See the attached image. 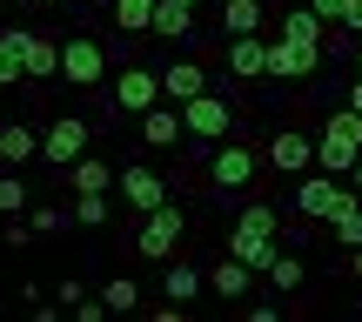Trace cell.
Segmentation results:
<instances>
[{
  "label": "cell",
  "instance_id": "obj_23",
  "mask_svg": "<svg viewBox=\"0 0 362 322\" xmlns=\"http://www.w3.org/2000/svg\"><path fill=\"white\" fill-rule=\"evenodd\" d=\"M141 142H148V148H175V142H181V108H161V101H155V108L141 115Z\"/></svg>",
  "mask_w": 362,
  "mask_h": 322
},
{
  "label": "cell",
  "instance_id": "obj_19",
  "mask_svg": "<svg viewBox=\"0 0 362 322\" xmlns=\"http://www.w3.org/2000/svg\"><path fill=\"white\" fill-rule=\"evenodd\" d=\"M148 34H155V40H188L194 34V7H188V0H155Z\"/></svg>",
  "mask_w": 362,
  "mask_h": 322
},
{
  "label": "cell",
  "instance_id": "obj_13",
  "mask_svg": "<svg viewBox=\"0 0 362 322\" xmlns=\"http://www.w3.org/2000/svg\"><path fill=\"white\" fill-rule=\"evenodd\" d=\"M269 74V40L262 34H228V81H262Z\"/></svg>",
  "mask_w": 362,
  "mask_h": 322
},
{
  "label": "cell",
  "instance_id": "obj_44",
  "mask_svg": "<svg viewBox=\"0 0 362 322\" xmlns=\"http://www.w3.org/2000/svg\"><path fill=\"white\" fill-rule=\"evenodd\" d=\"M0 296H7V282H0Z\"/></svg>",
  "mask_w": 362,
  "mask_h": 322
},
{
  "label": "cell",
  "instance_id": "obj_29",
  "mask_svg": "<svg viewBox=\"0 0 362 322\" xmlns=\"http://www.w3.org/2000/svg\"><path fill=\"white\" fill-rule=\"evenodd\" d=\"M13 81H27V67H21V27L0 34V88H13Z\"/></svg>",
  "mask_w": 362,
  "mask_h": 322
},
{
  "label": "cell",
  "instance_id": "obj_10",
  "mask_svg": "<svg viewBox=\"0 0 362 322\" xmlns=\"http://www.w3.org/2000/svg\"><path fill=\"white\" fill-rule=\"evenodd\" d=\"M262 161H269L275 175H309V168H315V134H302V128H275L269 148H262Z\"/></svg>",
  "mask_w": 362,
  "mask_h": 322
},
{
  "label": "cell",
  "instance_id": "obj_31",
  "mask_svg": "<svg viewBox=\"0 0 362 322\" xmlns=\"http://www.w3.org/2000/svg\"><path fill=\"white\" fill-rule=\"evenodd\" d=\"M27 208V181L21 175H0V215H21Z\"/></svg>",
  "mask_w": 362,
  "mask_h": 322
},
{
  "label": "cell",
  "instance_id": "obj_14",
  "mask_svg": "<svg viewBox=\"0 0 362 322\" xmlns=\"http://www.w3.org/2000/svg\"><path fill=\"white\" fill-rule=\"evenodd\" d=\"M248 289H255V269H248L242 255H228V248H221V262L208 269V296H221V302H242Z\"/></svg>",
  "mask_w": 362,
  "mask_h": 322
},
{
  "label": "cell",
  "instance_id": "obj_27",
  "mask_svg": "<svg viewBox=\"0 0 362 322\" xmlns=\"http://www.w3.org/2000/svg\"><path fill=\"white\" fill-rule=\"evenodd\" d=\"M101 302H107V316H134L141 309V282H134V275H107Z\"/></svg>",
  "mask_w": 362,
  "mask_h": 322
},
{
  "label": "cell",
  "instance_id": "obj_16",
  "mask_svg": "<svg viewBox=\"0 0 362 322\" xmlns=\"http://www.w3.org/2000/svg\"><path fill=\"white\" fill-rule=\"evenodd\" d=\"M161 289H168V302H181V309H194V302L208 296V269H194V262H175L161 269Z\"/></svg>",
  "mask_w": 362,
  "mask_h": 322
},
{
  "label": "cell",
  "instance_id": "obj_37",
  "mask_svg": "<svg viewBox=\"0 0 362 322\" xmlns=\"http://www.w3.org/2000/svg\"><path fill=\"white\" fill-rule=\"evenodd\" d=\"M336 27H342V34H362V0H342V21Z\"/></svg>",
  "mask_w": 362,
  "mask_h": 322
},
{
  "label": "cell",
  "instance_id": "obj_21",
  "mask_svg": "<svg viewBox=\"0 0 362 322\" xmlns=\"http://www.w3.org/2000/svg\"><path fill=\"white\" fill-rule=\"evenodd\" d=\"M262 282H269L275 296H296V289L309 282V262H302L296 248H275V262H269V269H262Z\"/></svg>",
  "mask_w": 362,
  "mask_h": 322
},
{
  "label": "cell",
  "instance_id": "obj_15",
  "mask_svg": "<svg viewBox=\"0 0 362 322\" xmlns=\"http://www.w3.org/2000/svg\"><path fill=\"white\" fill-rule=\"evenodd\" d=\"M221 248H228V255H242L248 262V269H269V262H275V248H282V242H275V235L269 229H242V222H235V229H228V242H221Z\"/></svg>",
  "mask_w": 362,
  "mask_h": 322
},
{
  "label": "cell",
  "instance_id": "obj_34",
  "mask_svg": "<svg viewBox=\"0 0 362 322\" xmlns=\"http://www.w3.org/2000/svg\"><path fill=\"white\" fill-rule=\"evenodd\" d=\"M0 242H7V248H27V242H34V222H7V229H0Z\"/></svg>",
  "mask_w": 362,
  "mask_h": 322
},
{
  "label": "cell",
  "instance_id": "obj_17",
  "mask_svg": "<svg viewBox=\"0 0 362 322\" xmlns=\"http://www.w3.org/2000/svg\"><path fill=\"white\" fill-rule=\"evenodd\" d=\"M21 67H27V81H61V40L21 34Z\"/></svg>",
  "mask_w": 362,
  "mask_h": 322
},
{
  "label": "cell",
  "instance_id": "obj_41",
  "mask_svg": "<svg viewBox=\"0 0 362 322\" xmlns=\"http://www.w3.org/2000/svg\"><path fill=\"white\" fill-rule=\"evenodd\" d=\"M349 275H356V282H362V248H349Z\"/></svg>",
  "mask_w": 362,
  "mask_h": 322
},
{
  "label": "cell",
  "instance_id": "obj_33",
  "mask_svg": "<svg viewBox=\"0 0 362 322\" xmlns=\"http://www.w3.org/2000/svg\"><path fill=\"white\" fill-rule=\"evenodd\" d=\"M74 322H107V302L101 296H81L74 302Z\"/></svg>",
  "mask_w": 362,
  "mask_h": 322
},
{
  "label": "cell",
  "instance_id": "obj_3",
  "mask_svg": "<svg viewBox=\"0 0 362 322\" xmlns=\"http://www.w3.org/2000/svg\"><path fill=\"white\" fill-rule=\"evenodd\" d=\"M181 235H188V215H181V202H161L141 215V229H134V255L141 262H168L181 248Z\"/></svg>",
  "mask_w": 362,
  "mask_h": 322
},
{
  "label": "cell",
  "instance_id": "obj_20",
  "mask_svg": "<svg viewBox=\"0 0 362 322\" xmlns=\"http://www.w3.org/2000/svg\"><path fill=\"white\" fill-rule=\"evenodd\" d=\"M329 235H336L342 248H362V195L342 188V202L329 208Z\"/></svg>",
  "mask_w": 362,
  "mask_h": 322
},
{
  "label": "cell",
  "instance_id": "obj_18",
  "mask_svg": "<svg viewBox=\"0 0 362 322\" xmlns=\"http://www.w3.org/2000/svg\"><path fill=\"white\" fill-rule=\"evenodd\" d=\"M202 88H208V67L202 61H168V67H161V94H168L175 108L188 101V94H202Z\"/></svg>",
  "mask_w": 362,
  "mask_h": 322
},
{
  "label": "cell",
  "instance_id": "obj_45",
  "mask_svg": "<svg viewBox=\"0 0 362 322\" xmlns=\"http://www.w3.org/2000/svg\"><path fill=\"white\" fill-rule=\"evenodd\" d=\"M0 121H7V108H0Z\"/></svg>",
  "mask_w": 362,
  "mask_h": 322
},
{
  "label": "cell",
  "instance_id": "obj_35",
  "mask_svg": "<svg viewBox=\"0 0 362 322\" xmlns=\"http://www.w3.org/2000/svg\"><path fill=\"white\" fill-rule=\"evenodd\" d=\"M81 296H88V289H81V275H61V282H54V302H67V309H74Z\"/></svg>",
  "mask_w": 362,
  "mask_h": 322
},
{
  "label": "cell",
  "instance_id": "obj_7",
  "mask_svg": "<svg viewBox=\"0 0 362 322\" xmlns=\"http://www.w3.org/2000/svg\"><path fill=\"white\" fill-rule=\"evenodd\" d=\"M342 188H349V181L329 175V168H315V175H296V195H288V208H296L302 222H329V208L342 202Z\"/></svg>",
  "mask_w": 362,
  "mask_h": 322
},
{
  "label": "cell",
  "instance_id": "obj_39",
  "mask_svg": "<svg viewBox=\"0 0 362 322\" xmlns=\"http://www.w3.org/2000/svg\"><path fill=\"white\" fill-rule=\"evenodd\" d=\"M342 108H356V115H362V74L349 81V101H342Z\"/></svg>",
  "mask_w": 362,
  "mask_h": 322
},
{
  "label": "cell",
  "instance_id": "obj_4",
  "mask_svg": "<svg viewBox=\"0 0 362 322\" xmlns=\"http://www.w3.org/2000/svg\"><path fill=\"white\" fill-rule=\"evenodd\" d=\"M262 175V155L242 142V134H228V142H215V155H208V181H215L221 195H242L248 181Z\"/></svg>",
  "mask_w": 362,
  "mask_h": 322
},
{
  "label": "cell",
  "instance_id": "obj_32",
  "mask_svg": "<svg viewBox=\"0 0 362 322\" xmlns=\"http://www.w3.org/2000/svg\"><path fill=\"white\" fill-rule=\"evenodd\" d=\"M235 222H242V229H269V235L282 229V215H275L269 202H248V208H242V215H235Z\"/></svg>",
  "mask_w": 362,
  "mask_h": 322
},
{
  "label": "cell",
  "instance_id": "obj_38",
  "mask_svg": "<svg viewBox=\"0 0 362 322\" xmlns=\"http://www.w3.org/2000/svg\"><path fill=\"white\" fill-rule=\"evenodd\" d=\"M315 13H322V21H342V0H309Z\"/></svg>",
  "mask_w": 362,
  "mask_h": 322
},
{
  "label": "cell",
  "instance_id": "obj_43",
  "mask_svg": "<svg viewBox=\"0 0 362 322\" xmlns=\"http://www.w3.org/2000/svg\"><path fill=\"white\" fill-rule=\"evenodd\" d=\"M349 61H356V74H362V47H356V54H349Z\"/></svg>",
  "mask_w": 362,
  "mask_h": 322
},
{
  "label": "cell",
  "instance_id": "obj_12",
  "mask_svg": "<svg viewBox=\"0 0 362 322\" xmlns=\"http://www.w3.org/2000/svg\"><path fill=\"white\" fill-rule=\"evenodd\" d=\"M115 175H121V168L101 161V155H74V161L61 168V181H67L74 195H115Z\"/></svg>",
  "mask_w": 362,
  "mask_h": 322
},
{
  "label": "cell",
  "instance_id": "obj_46",
  "mask_svg": "<svg viewBox=\"0 0 362 322\" xmlns=\"http://www.w3.org/2000/svg\"><path fill=\"white\" fill-rule=\"evenodd\" d=\"M188 7H202V0H188Z\"/></svg>",
  "mask_w": 362,
  "mask_h": 322
},
{
  "label": "cell",
  "instance_id": "obj_24",
  "mask_svg": "<svg viewBox=\"0 0 362 322\" xmlns=\"http://www.w3.org/2000/svg\"><path fill=\"white\" fill-rule=\"evenodd\" d=\"M322 27H329V21L309 7V0H302V7H282V34H296V40H315V47H322V40H329Z\"/></svg>",
  "mask_w": 362,
  "mask_h": 322
},
{
  "label": "cell",
  "instance_id": "obj_30",
  "mask_svg": "<svg viewBox=\"0 0 362 322\" xmlns=\"http://www.w3.org/2000/svg\"><path fill=\"white\" fill-rule=\"evenodd\" d=\"M27 222H34V235H61V229H74V215H67V208H54V202L27 208Z\"/></svg>",
  "mask_w": 362,
  "mask_h": 322
},
{
  "label": "cell",
  "instance_id": "obj_5",
  "mask_svg": "<svg viewBox=\"0 0 362 322\" xmlns=\"http://www.w3.org/2000/svg\"><path fill=\"white\" fill-rule=\"evenodd\" d=\"M61 81L67 88H101L107 81V47L94 34H67L61 40Z\"/></svg>",
  "mask_w": 362,
  "mask_h": 322
},
{
  "label": "cell",
  "instance_id": "obj_11",
  "mask_svg": "<svg viewBox=\"0 0 362 322\" xmlns=\"http://www.w3.org/2000/svg\"><path fill=\"white\" fill-rule=\"evenodd\" d=\"M155 101H161V74L155 67H121L115 74V108L121 115H148Z\"/></svg>",
  "mask_w": 362,
  "mask_h": 322
},
{
  "label": "cell",
  "instance_id": "obj_22",
  "mask_svg": "<svg viewBox=\"0 0 362 322\" xmlns=\"http://www.w3.org/2000/svg\"><path fill=\"white\" fill-rule=\"evenodd\" d=\"M34 155H40V134L27 128V121H0V161L21 168V161H34Z\"/></svg>",
  "mask_w": 362,
  "mask_h": 322
},
{
  "label": "cell",
  "instance_id": "obj_1",
  "mask_svg": "<svg viewBox=\"0 0 362 322\" xmlns=\"http://www.w3.org/2000/svg\"><path fill=\"white\" fill-rule=\"evenodd\" d=\"M235 121H242L235 94L202 88V94H188V101H181V134H194V142H228V134H235Z\"/></svg>",
  "mask_w": 362,
  "mask_h": 322
},
{
  "label": "cell",
  "instance_id": "obj_25",
  "mask_svg": "<svg viewBox=\"0 0 362 322\" xmlns=\"http://www.w3.org/2000/svg\"><path fill=\"white\" fill-rule=\"evenodd\" d=\"M67 215H74V229H107L115 222V195H74Z\"/></svg>",
  "mask_w": 362,
  "mask_h": 322
},
{
  "label": "cell",
  "instance_id": "obj_6",
  "mask_svg": "<svg viewBox=\"0 0 362 322\" xmlns=\"http://www.w3.org/2000/svg\"><path fill=\"white\" fill-rule=\"evenodd\" d=\"M88 142H94V128H88L81 115H54L47 128H40V161L61 175V168L74 161V155H88Z\"/></svg>",
  "mask_w": 362,
  "mask_h": 322
},
{
  "label": "cell",
  "instance_id": "obj_2",
  "mask_svg": "<svg viewBox=\"0 0 362 322\" xmlns=\"http://www.w3.org/2000/svg\"><path fill=\"white\" fill-rule=\"evenodd\" d=\"M356 155H362V115H356V108H336V115L322 121V134H315V168L349 175Z\"/></svg>",
  "mask_w": 362,
  "mask_h": 322
},
{
  "label": "cell",
  "instance_id": "obj_28",
  "mask_svg": "<svg viewBox=\"0 0 362 322\" xmlns=\"http://www.w3.org/2000/svg\"><path fill=\"white\" fill-rule=\"evenodd\" d=\"M107 13H115L121 34H148V21H155V0H107Z\"/></svg>",
  "mask_w": 362,
  "mask_h": 322
},
{
  "label": "cell",
  "instance_id": "obj_26",
  "mask_svg": "<svg viewBox=\"0 0 362 322\" xmlns=\"http://www.w3.org/2000/svg\"><path fill=\"white\" fill-rule=\"evenodd\" d=\"M262 0H221V34H255L262 27Z\"/></svg>",
  "mask_w": 362,
  "mask_h": 322
},
{
  "label": "cell",
  "instance_id": "obj_40",
  "mask_svg": "<svg viewBox=\"0 0 362 322\" xmlns=\"http://www.w3.org/2000/svg\"><path fill=\"white\" fill-rule=\"evenodd\" d=\"M342 181H349V188L362 195V155H356V168H349V175H342Z\"/></svg>",
  "mask_w": 362,
  "mask_h": 322
},
{
  "label": "cell",
  "instance_id": "obj_36",
  "mask_svg": "<svg viewBox=\"0 0 362 322\" xmlns=\"http://www.w3.org/2000/svg\"><path fill=\"white\" fill-rule=\"evenodd\" d=\"M275 316H282V302H275V296H262V302H248V322H275Z\"/></svg>",
  "mask_w": 362,
  "mask_h": 322
},
{
  "label": "cell",
  "instance_id": "obj_9",
  "mask_svg": "<svg viewBox=\"0 0 362 322\" xmlns=\"http://www.w3.org/2000/svg\"><path fill=\"white\" fill-rule=\"evenodd\" d=\"M115 195H121V208H128V215H148V208H161V202H168V181H161L155 168L128 161V168L115 175Z\"/></svg>",
  "mask_w": 362,
  "mask_h": 322
},
{
  "label": "cell",
  "instance_id": "obj_8",
  "mask_svg": "<svg viewBox=\"0 0 362 322\" xmlns=\"http://www.w3.org/2000/svg\"><path fill=\"white\" fill-rule=\"evenodd\" d=\"M315 67H322V47L315 40H296V34L269 40V74L275 81H315Z\"/></svg>",
  "mask_w": 362,
  "mask_h": 322
},
{
  "label": "cell",
  "instance_id": "obj_42",
  "mask_svg": "<svg viewBox=\"0 0 362 322\" xmlns=\"http://www.w3.org/2000/svg\"><path fill=\"white\" fill-rule=\"evenodd\" d=\"M27 7H61V0H27Z\"/></svg>",
  "mask_w": 362,
  "mask_h": 322
}]
</instances>
